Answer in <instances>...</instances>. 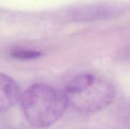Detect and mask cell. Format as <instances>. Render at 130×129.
I'll use <instances>...</instances> for the list:
<instances>
[{"mask_svg": "<svg viewBox=\"0 0 130 129\" xmlns=\"http://www.w3.org/2000/svg\"><path fill=\"white\" fill-rule=\"evenodd\" d=\"M123 8L107 3L82 5L69 11V18L74 21L83 22L113 18L123 14Z\"/></svg>", "mask_w": 130, "mask_h": 129, "instance_id": "obj_3", "label": "cell"}, {"mask_svg": "<svg viewBox=\"0 0 130 129\" xmlns=\"http://www.w3.org/2000/svg\"><path fill=\"white\" fill-rule=\"evenodd\" d=\"M63 94L68 106L88 114L98 113L109 106L116 97V89L104 78L83 73L69 81Z\"/></svg>", "mask_w": 130, "mask_h": 129, "instance_id": "obj_1", "label": "cell"}, {"mask_svg": "<svg viewBox=\"0 0 130 129\" xmlns=\"http://www.w3.org/2000/svg\"><path fill=\"white\" fill-rule=\"evenodd\" d=\"M119 58L121 60L130 63V44L122 49L119 53Z\"/></svg>", "mask_w": 130, "mask_h": 129, "instance_id": "obj_6", "label": "cell"}, {"mask_svg": "<svg viewBox=\"0 0 130 129\" xmlns=\"http://www.w3.org/2000/svg\"><path fill=\"white\" fill-rule=\"evenodd\" d=\"M11 56L21 59H34L41 56V52L36 50H30V49H15L11 52Z\"/></svg>", "mask_w": 130, "mask_h": 129, "instance_id": "obj_5", "label": "cell"}, {"mask_svg": "<svg viewBox=\"0 0 130 129\" xmlns=\"http://www.w3.org/2000/svg\"><path fill=\"white\" fill-rule=\"evenodd\" d=\"M21 106L27 121L33 127L46 128L62 116L68 104L63 93L50 85L38 83L24 92Z\"/></svg>", "mask_w": 130, "mask_h": 129, "instance_id": "obj_2", "label": "cell"}, {"mask_svg": "<svg viewBox=\"0 0 130 129\" xmlns=\"http://www.w3.org/2000/svg\"><path fill=\"white\" fill-rule=\"evenodd\" d=\"M21 90L11 77L0 73V113L11 108L20 99Z\"/></svg>", "mask_w": 130, "mask_h": 129, "instance_id": "obj_4", "label": "cell"}]
</instances>
